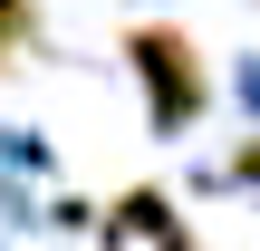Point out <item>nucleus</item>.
Segmentation results:
<instances>
[{"mask_svg": "<svg viewBox=\"0 0 260 251\" xmlns=\"http://www.w3.org/2000/svg\"><path fill=\"white\" fill-rule=\"evenodd\" d=\"M125 58H135V87H145V116H154V135H183V126L212 106V68H203V48H193L183 29H154V19H135V29H125Z\"/></svg>", "mask_w": 260, "mask_h": 251, "instance_id": "nucleus-1", "label": "nucleus"}, {"mask_svg": "<svg viewBox=\"0 0 260 251\" xmlns=\"http://www.w3.org/2000/svg\"><path fill=\"white\" fill-rule=\"evenodd\" d=\"M174 242V193H154V184H135L125 203H116V242Z\"/></svg>", "mask_w": 260, "mask_h": 251, "instance_id": "nucleus-2", "label": "nucleus"}, {"mask_svg": "<svg viewBox=\"0 0 260 251\" xmlns=\"http://www.w3.org/2000/svg\"><path fill=\"white\" fill-rule=\"evenodd\" d=\"M232 174H241V184H260V145H241V155H232Z\"/></svg>", "mask_w": 260, "mask_h": 251, "instance_id": "nucleus-3", "label": "nucleus"}, {"mask_svg": "<svg viewBox=\"0 0 260 251\" xmlns=\"http://www.w3.org/2000/svg\"><path fill=\"white\" fill-rule=\"evenodd\" d=\"M174 251H203V242H174Z\"/></svg>", "mask_w": 260, "mask_h": 251, "instance_id": "nucleus-4", "label": "nucleus"}]
</instances>
